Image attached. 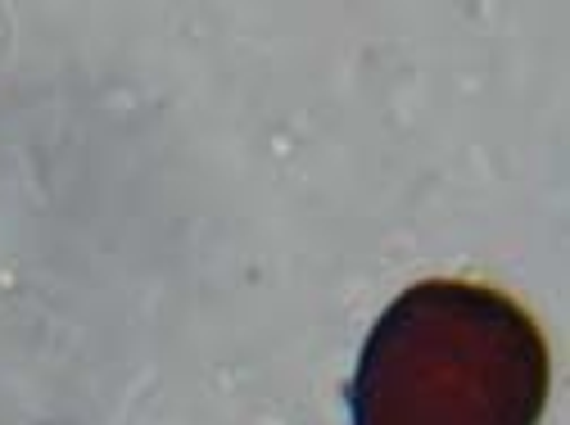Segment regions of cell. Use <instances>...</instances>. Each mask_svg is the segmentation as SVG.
I'll list each match as a JSON object with an SVG mask.
<instances>
[{
    "instance_id": "cell-1",
    "label": "cell",
    "mask_w": 570,
    "mask_h": 425,
    "mask_svg": "<svg viewBox=\"0 0 570 425\" xmlns=\"http://www.w3.org/2000/svg\"><path fill=\"white\" fill-rule=\"evenodd\" d=\"M552 358L503 290L421 280L372 326L348 380L353 425H539Z\"/></svg>"
}]
</instances>
